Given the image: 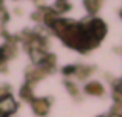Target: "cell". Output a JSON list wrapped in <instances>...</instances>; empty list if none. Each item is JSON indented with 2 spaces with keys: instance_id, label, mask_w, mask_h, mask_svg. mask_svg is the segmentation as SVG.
I'll list each match as a JSON object with an SVG mask.
<instances>
[{
  "instance_id": "5b68a950",
  "label": "cell",
  "mask_w": 122,
  "mask_h": 117,
  "mask_svg": "<svg viewBox=\"0 0 122 117\" xmlns=\"http://www.w3.org/2000/svg\"><path fill=\"white\" fill-rule=\"evenodd\" d=\"M60 2H68V0H60Z\"/></svg>"
},
{
  "instance_id": "8992f818",
  "label": "cell",
  "mask_w": 122,
  "mask_h": 117,
  "mask_svg": "<svg viewBox=\"0 0 122 117\" xmlns=\"http://www.w3.org/2000/svg\"><path fill=\"white\" fill-rule=\"evenodd\" d=\"M121 15H122V11H121Z\"/></svg>"
},
{
  "instance_id": "7a4b0ae2",
  "label": "cell",
  "mask_w": 122,
  "mask_h": 117,
  "mask_svg": "<svg viewBox=\"0 0 122 117\" xmlns=\"http://www.w3.org/2000/svg\"><path fill=\"white\" fill-rule=\"evenodd\" d=\"M34 111L37 114H45L48 111V102L45 99H39L34 102Z\"/></svg>"
},
{
  "instance_id": "3957f363",
  "label": "cell",
  "mask_w": 122,
  "mask_h": 117,
  "mask_svg": "<svg viewBox=\"0 0 122 117\" xmlns=\"http://www.w3.org/2000/svg\"><path fill=\"white\" fill-rule=\"evenodd\" d=\"M101 2L102 0H83V5H85L86 9H88L90 14H94V12L99 9V6H101Z\"/></svg>"
},
{
  "instance_id": "6da1fadb",
  "label": "cell",
  "mask_w": 122,
  "mask_h": 117,
  "mask_svg": "<svg viewBox=\"0 0 122 117\" xmlns=\"http://www.w3.org/2000/svg\"><path fill=\"white\" fill-rule=\"evenodd\" d=\"M14 108H15V103H14V100H12L9 96L3 97V99L0 100V111L2 112H9Z\"/></svg>"
},
{
  "instance_id": "277c9868",
  "label": "cell",
  "mask_w": 122,
  "mask_h": 117,
  "mask_svg": "<svg viewBox=\"0 0 122 117\" xmlns=\"http://www.w3.org/2000/svg\"><path fill=\"white\" fill-rule=\"evenodd\" d=\"M88 93H91V94H102V86L97 83V82H91V83H88L86 85V88H85Z\"/></svg>"
}]
</instances>
